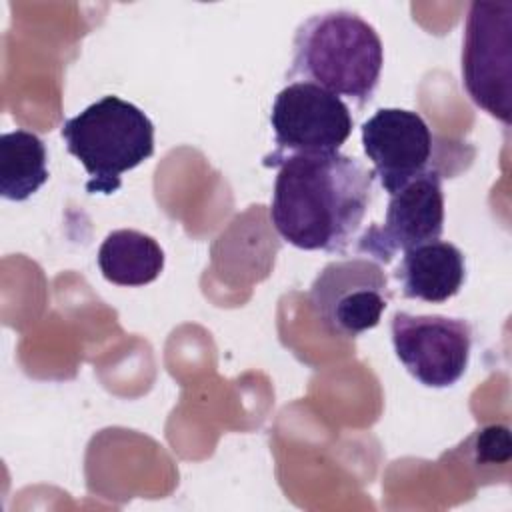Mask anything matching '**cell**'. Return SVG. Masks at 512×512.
Listing matches in <instances>:
<instances>
[{
    "mask_svg": "<svg viewBox=\"0 0 512 512\" xmlns=\"http://www.w3.org/2000/svg\"><path fill=\"white\" fill-rule=\"evenodd\" d=\"M276 168L270 208L276 232L300 250L344 252L372 202V170L342 152L298 154Z\"/></svg>",
    "mask_w": 512,
    "mask_h": 512,
    "instance_id": "obj_1",
    "label": "cell"
},
{
    "mask_svg": "<svg viewBox=\"0 0 512 512\" xmlns=\"http://www.w3.org/2000/svg\"><path fill=\"white\" fill-rule=\"evenodd\" d=\"M382 64L378 32L356 12L328 10L298 26L288 78L316 84L362 106L376 92Z\"/></svg>",
    "mask_w": 512,
    "mask_h": 512,
    "instance_id": "obj_2",
    "label": "cell"
},
{
    "mask_svg": "<svg viewBox=\"0 0 512 512\" xmlns=\"http://www.w3.org/2000/svg\"><path fill=\"white\" fill-rule=\"evenodd\" d=\"M68 152L88 172L86 192L112 194L122 174L154 154V124L132 102L102 96L62 124Z\"/></svg>",
    "mask_w": 512,
    "mask_h": 512,
    "instance_id": "obj_3",
    "label": "cell"
},
{
    "mask_svg": "<svg viewBox=\"0 0 512 512\" xmlns=\"http://www.w3.org/2000/svg\"><path fill=\"white\" fill-rule=\"evenodd\" d=\"M462 82L470 100L506 126L512 100V2H472L462 44Z\"/></svg>",
    "mask_w": 512,
    "mask_h": 512,
    "instance_id": "obj_4",
    "label": "cell"
},
{
    "mask_svg": "<svg viewBox=\"0 0 512 512\" xmlns=\"http://www.w3.org/2000/svg\"><path fill=\"white\" fill-rule=\"evenodd\" d=\"M270 126L276 148L264 158V166H278L298 154H330L350 138L354 120L348 104L310 82H290L272 104Z\"/></svg>",
    "mask_w": 512,
    "mask_h": 512,
    "instance_id": "obj_5",
    "label": "cell"
},
{
    "mask_svg": "<svg viewBox=\"0 0 512 512\" xmlns=\"http://www.w3.org/2000/svg\"><path fill=\"white\" fill-rule=\"evenodd\" d=\"M308 300L326 332L356 338L378 326L390 302L388 276L372 258L334 260L316 274Z\"/></svg>",
    "mask_w": 512,
    "mask_h": 512,
    "instance_id": "obj_6",
    "label": "cell"
},
{
    "mask_svg": "<svg viewBox=\"0 0 512 512\" xmlns=\"http://www.w3.org/2000/svg\"><path fill=\"white\" fill-rule=\"evenodd\" d=\"M390 328L398 360L420 384L448 388L466 372L472 330L462 318L394 312Z\"/></svg>",
    "mask_w": 512,
    "mask_h": 512,
    "instance_id": "obj_7",
    "label": "cell"
},
{
    "mask_svg": "<svg viewBox=\"0 0 512 512\" xmlns=\"http://www.w3.org/2000/svg\"><path fill=\"white\" fill-rule=\"evenodd\" d=\"M362 148L372 174L390 194L418 176L440 170L434 164L436 140L426 120L412 110L380 108L362 124Z\"/></svg>",
    "mask_w": 512,
    "mask_h": 512,
    "instance_id": "obj_8",
    "label": "cell"
},
{
    "mask_svg": "<svg viewBox=\"0 0 512 512\" xmlns=\"http://www.w3.org/2000/svg\"><path fill=\"white\" fill-rule=\"evenodd\" d=\"M442 230V172L430 170L390 194L384 222L366 228L358 248L378 264H388L396 252L440 240Z\"/></svg>",
    "mask_w": 512,
    "mask_h": 512,
    "instance_id": "obj_9",
    "label": "cell"
},
{
    "mask_svg": "<svg viewBox=\"0 0 512 512\" xmlns=\"http://www.w3.org/2000/svg\"><path fill=\"white\" fill-rule=\"evenodd\" d=\"M404 298L442 304L456 296L466 278L464 254L458 246L434 240L404 252L394 270Z\"/></svg>",
    "mask_w": 512,
    "mask_h": 512,
    "instance_id": "obj_10",
    "label": "cell"
},
{
    "mask_svg": "<svg viewBox=\"0 0 512 512\" xmlns=\"http://www.w3.org/2000/svg\"><path fill=\"white\" fill-rule=\"evenodd\" d=\"M102 276L118 286H144L154 282L164 268L160 244L138 230L122 228L110 232L98 250Z\"/></svg>",
    "mask_w": 512,
    "mask_h": 512,
    "instance_id": "obj_11",
    "label": "cell"
},
{
    "mask_svg": "<svg viewBox=\"0 0 512 512\" xmlns=\"http://www.w3.org/2000/svg\"><path fill=\"white\" fill-rule=\"evenodd\" d=\"M46 146L34 132L12 130L0 136V194L22 202L48 180Z\"/></svg>",
    "mask_w": 512,
    "mask_h": 512,
    "instance_id": "obj_12",
    "label": "cell"
},
{
    "mask_svg": "<svg viewBox=\"0 0 512 512\" xmlns=\"http://www.w3.org/2000/svg\"><path fill=\"white\" fill-rule=\"evenodd\" d=\"M460 448L470 456L472 468H480L482 474L496 464L508 466L512 456V442H510V430L502 424H492L476 430Z\"/></svg>",
    "mask_w": 512,
    "mask_h": 512,
    "instance_id": "obj_13",
    "label": "cell"
}]
</instances>
